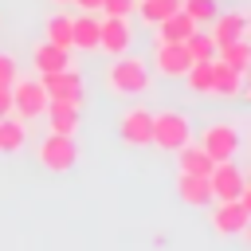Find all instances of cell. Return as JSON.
Listing matches in <instances>:
<instances>
[{"instance_id": "6da1fadb", "label": "cell", "mask_w": 251, "mask_h": 251, "mask_svg": "<svg viewBox=\"0 0 251 251\" xmlns=\"http://www.w3.org/2000/svg\"><path fill=\"white\" fill-rule=\"evenodd\" d=\"M106 86L114 94H126V98L129 94H141L149 86V63L137 59V55H129V51L114 55V63L106 67Z\"/></svg>"}, {"instance_id": "7a4b0ae2", "label": "cell", "mask_w": 251, "mask_h": 251, "mask_svg": "<svg viewBox=\"0 0 251 251\" xmlns=\"http://www.w3.org/2000/svg\"><path fill=\"white\" fill-rule=\"evenodd\" d=\"M184 141H192L188 114H180V110H157V114H153L149 145H157V149H165V153H176Z\"/></svg>"}, {"instance_id": "3957f363", "label": "cell", "mask_w": 251, "mask_h": 251, "mask_svg": "<svg viewBox=\"0 0 251 251\" xmlns=\"http://www.w3.org/2000/svg\"><path fill=\"white\" fill-rule=\"evenodd\" d=\"M35 157H39V165H43L47 173H71V169L78 165V145H75V137H67V133H47V137L39 141Z\"/></svg>"}, {"instance_id": "277c9868", "label": "cell", "mask_w": 251, "mask_h": 251, "mask_svg": "<svg viewBox=\"0 0 251 251\" xmlns=\"http://www.w3.org/2000/svg\"><path fill=\"white\" fill-rule=\"evenodd\" d=\"M47 90H43V82L39 78H12V114L20 118V122H31V118H39L43 110H47Z\"/></svg>"}, {"instance_id": "5b68a950", "label": "cell", "mask_w": 251, "mask_h": 251, "mask_svg": "<svg viewBox=\"0 0 251 251\" xmlns=\"http://www.w3.org/2000/svg\"><path fill=\"white\" fill-rule=\"evenodd\" d=\"M208 188H212V200H239L243 192H251V184H247V176L239 173L235 157L212 165V173H208Z\"/></svg>"}, {"instance_id": "8992f818", "label": "cell", "mask_w": 251, "mask_h": 251, "mask_svg": "<svg viewBox=\"0 0 251 251\" xmlns=\"http://www.w3.org/2000/svg\"><path fill=\"white\" fill-rule=\"evenodd\" d=\"M200 149L212 161H231L239 153V129H235V122H212V126H204Z\"/></svg>"}, {"instance_id": "52a82bcc", "label": "cell", "mask_w": 251, "mask_h": 251, "mask_svg": "<svg viewBox=\"0 0 251 251\" xmlns=\"http://www.w3.org/2000/svg\"><path fill=\"white\" fill-rule=\"evenodd\" d=\"M39 82H43V90H47V98H51V102L82 106V78H78V71H75V67L47 71V75H39Z\"/></svg>"}, {"instance_id": "ba28073f", "label": "cell", "mask_w": 251, "mask_h": 251, "mask_svg": "<svg viewBox=\"0 0 251 251\" xmlns=\"http://www.w3.org/2000/svg\"><path fill=\"white\" fill-rule=\"evenodd\" d=\"M212 231L216 235H243L251 220V204L243 200H212Z\"/></svg>"}, {"instance_id": "9c48e42d", "label": "cell", "mask_w": 251, "mask_h": 251, "mask_svg": "<svg viewBox=\"0 0 251 251\" xmlns=\"http://www.w3.org/2000/svg\"><path fill=\"white\" fill-rule=\"evenodd\" d=\"M129 43H133V31H129L126 16H102L98 20V47L106 55H122V51H129Z\"/></svg>"}, {"instance_id": "30bf717a", "label": "cell", "mask_w": 251, "mask_h": 251, "mask_svg": "<svg viewBox=\"0 0 251 251\" xmlns=\"http://www.w3.org/2000/svg\"><path fill=\"white\" fill-rule=\"evenodd\" d=\"M149 133H153V110L129 106V110L118 118V137H122L126 145H149Z\"/></svg>"}, {"instance_id": "8fae6325", "label": "cell", "mask_w": 251, "mask_h": 251, "mask_svg": "<svg viewBox=\"0 0 251 251\" xmlns=\"http://www.w3.org/2000/svg\"><path fill=\"white\" fill-rule=\"evenodd\" d=\"M208 35L216 47L224 43H235V39H247V12H216V20L208 24Z\"/></svg>"}, {"instance_id": "7c38bea8", "label": "cell", "mask_w": 251, "mask_h": 251, "mask_svg": "<svg viewBox=\"0 0 251 251\" xmlns=\"http://www.w3.org/2000/svg\"><path fill=\"white\" fill-rule=\"evenodd\" d=\"M153 63H157V71H161L165 78H184V71L192 67L184 43H161V39L153 43Z\"/></svg>"}, {"instance_id": "4fadbf2b", "label": "cell", "mask_w": 251, "mask_h": 251, "mask_svg": "<svg viewBox=\"0 0 251 251\" xmlns=\"http://www.w3.org/2000/svg\"><path fill=\"white\" fill-rule=\"evenodd\" d=\"M243 78L247 75H239V71H231L227 63H220V59H212V86H208V98H239L243 94Z\"/></svg>"}, {"instance_id": "5bb4252c", "label": "cell", "mask_w": 251, "mask_h": 251, "mask_svg": "<svg viewBox=\"0 0 251 251\" xmlns=\"http://www.w3.org/2000/svg\"><path fill=\"white\" fill-rule=\"evenodd\" d=\"M176 196H180V204H188V208H208V204H212L208 176H188V173H180V176H176Z\"/></svg>"}, {"instance_id": "9a60e30c", "label": "cell", "mask_w": 251, "mask_h": 251, "mask_svg": "<svg viewBox=\"0 0 251 251\" xmlns=\"http://www.w3.org/2000/svg\"><path fill=\"white\" fill-rule=\"evenodd\" d=\"M71 47H78V51L98 47V12H82L71 20Z\"/></svg>"}, {"instance_id": "2e32d148", "label": "cell", "mask_w": 251, "mask_h": 251, "mask_svg": "<svg viewBox=\"0 0 251 251\" xmlns=\"http://www.w3.org/2000/svg\"><path fill=\"white\" fill-rule=\"evenodd\" d=\"M212 165H216V161H212L200 145H192V141H184V145L176 149V169H180V173H188V176H208V173H212Z\"/></svg>"}, {"instance_id": "e0dca14e", "label": "cell", "mask_w": 251, "mask_h": 251, "mask_svg": "<svg viewBox=\"0 0 251 251\" xmlns=\"http://www.w3.org/2000/svg\"><path fill=\"white\" fill-rule=\"evenodd\" d=\"M47 126H51V133H67V137H75L78 133V106H67V102H47Z\"/></svg>"}, {"instance_id": "ac0fdd59", "label": "cell", "mask_w": 251, "mask_h": 251, "mask_svg": "<svg viewBox=\"0 0 251 251\" xmlns=\"http://www.w3.org/2000/svg\"><path fill=\"white\" fill-rule=\"evenodd\" d=\"M192 27H200V24H192V20L176 8L173 16H165V20L157 24V39H161V43H184V39L192 35Z\"/></svg>"}, {"instance_id": "d6986e66", "label": "cell", "mask_w": 251, "mask_h": 251, "mask_svg": "<svg viewBox=\"0 0 251 251\" xmlns=\"http://www.w3.org/2000/svg\"><path fill=\"white\" fill-rule=\"evenodd\" d=\"M31 67L39 71V75H47V71H63V67H71V51H63V47H55V43H39L35 51H31Z\"/></svg>"}, {"instance_id": "ffe728a7", "label": "cell", "mask_w": 251, "mask_h": 251, "mask_svg": "<svg viewBox=\"0 0 251 251\" xmlns=\"http://www.w3.org/2000/svg\"><path fill=\"white\" fill-rule=\"evenodd\" d=\"M24 141H27V126H24L16 114H4V118H0V153L12 157V153L24 149Z\"/></svg>"}, {"instance_id": "44dd1931", "label": "cell", "mask_w": 251, "mask_h": 251, "mask_svg": "<svg viewBox=\"0 0 251 251\" xmlns=\"http://www.w3.org/2000/svg\"><path fill=\"white\" fill-rule=\"evenodd\" d=\"M216 59H220V63H227L231 71H239V75H247V67H251V43H247V39H235V43H224V47H216Z\"/></svg>"}, {"instance_id": "7402d4cb", "label": "cell", "mask_w": 251, "mask_h": 251, "mask_svg": "<svg viewBox=\"0 0 251 251\" xmlns=\"http://www.w3.org/2000/svg\"><path fill=\"white\" fill-rule=\"evenodd\" d=\"M176 8H180V0H137V8H133V12H137L149 27H157V24H161L165 16H173Z\"/></svg>"}, {"instance_id": "603a6c76", "label": "cell", "mask_w": 251, "mask_h": 251, "mask_svg": "<svg viewBox=\"0 0 251 251\" xmlns=\"http://www.w3.org/2000/svg\"><path fill=\"white\" fill-rule=\"evenodd\" d=\"M184 51H188L192 63H208V59H216V43H212V35L200 31V27H192V35L184 39Z\"/></svg>"}, {"instance_id": "cb8c5ba5", "label": "cell", "mask_w": 251, "mask_h": 251, "mask_svg": "<svg viewBox=\"0 0 251 251\" xmlns=\"http://www.w3.org/2000/svg\"><path fill=\"white\" fill-rule=\"evenodd\" d=\"M47 43H55V47H63V51H71V16H63V12H55L51 20H47Z\"/></svg>"}, {"instance_id": "d4e9b609", "label": "cell", "mask_w": 251, "mask_h": 251, "mask_svg": "<svg viewBox=\"0 0 251 251\" xmlns=\"http://www.w3.org/2000/svg\"><path fill=\"white\" fill-rule=\"evenodd\" d=\"M180 12H184L192 24H212L216 12H220V4H216V0H180Z\"/></svg>"}, {"instance_id": "484cf974", "label": "cell", "mask_w": 251, "mask_h": 251, "mask_svg": "<svg viewBox=\"0 0 251 251\" xmlns=\"http://www.w3.org/2000/svg\"><path fill=\"white\" fill-rule=\"evenodd\" d=\"M184 78H188L192 94H208V86H212V59H208V63H192V67L184 71Z\"/></svg>"}, {"instance_id": "4316f807", "label": "cell", "mask_w": 251, "mask_h": 251, "mask_svg": "<svg viewBox=\"0 0 251 251\" xmlns=\"http://www.w3.org/2000/svg\"><path fill=\"white\" fill-rule=\"evenodd\" d=\"M133 8H137V0H102L98 4L102 16H126V20L133 16Z\"/></svg>"}, {"instance_id": "83f0119b", "label": "cell", "mask_w": 251, "mask_h": 251, "mask_svg": "<svg viewBox=\"0 0 251 251\" xmlns=\"http://www.w3.org/2000/svg\"><path fill=\"white\" fill-rule=\"evenodd\" d=\"M16 71H20V63H16V55H8V51H0V86H12V78H16Z\"/></svg>"}, {"instance_id": "f1b7e54d", "label": "cell", "mask_w": 251, "mask_h": 251, "mask_svg": "<svg viewBox=\"0 0 251 251\" xmlns=\"http://www.w3.org/2000/svg\"><path fill=\"white\" fill-rule=\"evenodd\" d=\"M12 114V86H0V118Z\"/></svg>"}, {"instance_id": "f546056e", "label": "cell", "mask_w": 251, "mask_h": 251, "mask_svg": "<svg viewBox=\"0 0 251 251\" xmlns=\"http://www.w3.org/2000/svg\"><path fill=\"white\" fill-rule=\"evenodd\" d=\"M71 4H78L82 12H98V4H102V0H71Z\"/></svg>"}, {"instance_id": "4dcf8cb0", "label": "cell", "mask_w": 251, "mask_h": 251, "mask_svg": "<svg viewBox=\"0 0 251 251\" xmlns=\"http://www.w3.org/2000/svg\"><path fill=\"white\" fill-rule=\"evenodd\" d=\"M55 4H59V8H67V4H71V0H55Z\"/></svg>"}]
</instances>
